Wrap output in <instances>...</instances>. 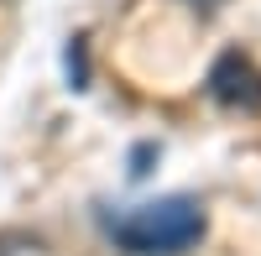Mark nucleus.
I'll use <instances>...</instances> for the list:
<instances>
[{"instance_id":"nucleus-4","label":"nucleus","mask_w":261,"mask_h":256,"mask_svg":"<svg viewBox=\"0 0 261 256\" xmlns=\"http://www.w3.org/2000/svg\"><path fill=\"white\" fill-rule=\"evenodd\" d=\"M151 157H157V146L141 141L136 152H130V178H146V173H151Z\"/></svg>"},{"instance_id":"nucleus-3","label":"nucleus","mask_w":261,"mask_h":256,"mask_svg":"<svg viewBox=\"0 0 261 256\" xmlns=\"http://www.w3.org/2000/svg\"><path fill=\"white\" fill-rule=\"evenodd\" d=\"M63 63H68V89H89V58H84L79 37L68 42V58H63Z\"/></svg>"},{"instance_id":"nucleus-2","label":"nucleus","mask_w":261,"mask_h":256,"mask_svg":"<svg viewBox=\"0 0 261 256\" xmlns=\"http://www.w3.org/2000/svg\"><path fill=\"white\" fill-rule=\"evenodd\" d=\"M209 94L225 105V110H261V73L251 68V58L225 53L209 73Z\"/></svg>"},{"instance_id":"nucleus-1","label":"nucleus","mask_w":261,"mask_h":256,"mask_svg":"<svg viewBox=\"0 0 261 256\" xmlns=\"http://www.w3.org/2000/svg\"><path fill=\"white\" fill-rule=\"evenodd\" d=\"M204 230H209L204 204L188 194H167V199L136 204L120 220H105V236L125 256H188L204 241Z\"/></svg>"}]
</instances>
